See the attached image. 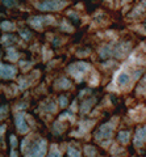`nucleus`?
Wrapping results in <instances>:
<instances>
[{
  "instance_id": "1",
  "label": "nucleus",
  "mask_w": 146,
  "mask_h": 157,
  "mask_svg": "<svg viewBox=\"0 0 146 157\" xmlns=\"http://www.w3.org/2000/svg\"><path fill=\"white\" fill-rule=\"evenodd\" d=\"M16 124H17L18 128L21 130V132H25L26 126H25V122H24V119H22L21 115H18V121H16Z\"/></svg>"
},
{
  "instance_id": "2",
  "label": "nucleus",
  "mask_w": 146,
  "mask_h": 157,
  "mask_svg": "<svg viewBox=\"0 0 146 157\" xmlns=\"http://www.w3.org/2000/svg\"><path fill=\"white\" fill-rule=\"evenodd\" d=\"M128 75L126 73H123V75H120V77H119V84L120 85H125L126 82H128Z\"/></svg>"
},
{
  "instance_id": "3",
  "label": "nucleus",
  "mask_w": 146,
  "mask_h": 157,
  "mask_svg": "<svg viewBox=\"0 0 146 157\" xmlns=\"http://www.w3.org/2000/svg\"><path fill=\"white\" fill-rule=\"evenodd\" d=\"M119 137H120V140H123L124 143H126V141H128V139H129V134H128L126 131H123V132H120Z\"/></svg>"
},
{
  "instance_id": "4",
  "label": "nucleus",
  "mask_w": 146,
  "mask_h": 157,
  "mask_svg": "<svg viewBox=\"0 0 146 157\" xmlns=\"http://www.w3.org/2000/svg\"><path fill=\"white\" fill-rule=\"evenodd\" d=\"M69 157H80V153L78 151H75L74 148L69 149Z\"/></svg>"
},
{
  "instance_id": "5",
  "label": "nucleus",
  "mask_w": 146,
  "mask_h": 157,
  "mask_svg": "<svg viewBox=\"0 0 146 157\" xmlns=\"http://www.w3.org/2000/svg\"><path fill=\"white\" fill-rule=\"evenodd\" d=\"M49 157H59V155H58V153H50V155H49Z\"/></svg>"
}]
</instances>
